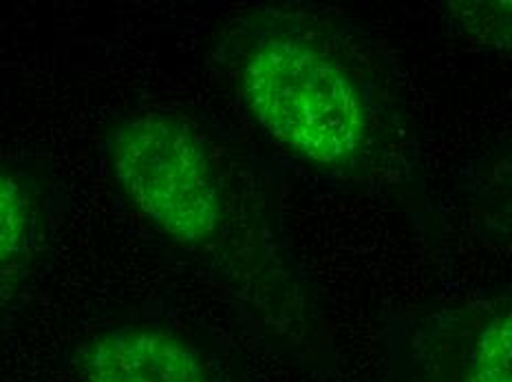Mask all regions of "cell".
<instances>
[{"label": "cell", "mask_w": 512, "mask_h": 382, "mask_svg": "<svg viewBox=\"0 0 512 382\" xmlns=\"http://www.w3.org/2000/svg\"><path fill=\"white\" fill-rule=\"evenodd\" d=\"M104 162L135 217L250 314L281 327L316 316V290L261 197L195 122L166 109L126 113L106 131Z\"/></svg>", "instance_id": "obj_2"}, {"label": "cell", "mask_w": 512, "mask_h": 382, "mask_svg": "<svg viewBox=\"0 0 512 382\" xmlns=\"http://www.w3.org/2000/svg\"><path fill=\"white\" fill-rule=\"evenodd\" d=\"M45 228V197L25 171L0 166V288L23 277Z\"/></svg>", "instance_id": "obj_5"}, {"label": "cell", "mask_w": 512, "mask_h": 382, "mask_svg": "<svg viewBox=\"0 0 512 382\" xmlns=\"http://www.w3.org/2000/svg\"><path fill=\"white\" fill-rule=\"evenodd\" d=\"M215 65L256 133L320 184L413 199L420 144L387 51L343 12L252 3L219 27Z\"/></svg>", "instance_id": "obj_1"}, {"label": "cell", "mask_w": 512, "mask_h": 382, "mask_svg": "<svg viewBox=\"0 0 512 382\" xmlns=\"http://www.w3.org/2000/svg\"><path fill=\"white\" fill-rule=\"evenodd\" d=\"M389 352L391 382H512V294L400 316Z\"/></svg>", "instance_id": "obj_3"}, {"label": "cell", "mask_w": 512, "mask_h": 382, "mask_svg": "<svg viewBox=\"0 0 512 382\" xmlns=\"http://www.w3.org/2000/svg\"><path fill=\"white\" fill-rule=\"evenodd\" d=\"M84 382H210L206 358L179 334L155 325H120L84 352Z\"/></svg>", "instance_id": "obj_4"}, {"label": "cell", "mask_w": 512, "mask_h": 382, "mask_svg": "<svg viewBox=\"0 0 512 382\" xmlns=\"http://www.w3.org/2000/svg\"><path fill=\"white\" fill-rule=\"evenodd\" d=\"M499 193H501V197L508 199V204H510V208H512V153L508 155L504 168H501Z\"/></svg>", "instance_id": "obj_7"}, {"label": "cell", "mask_w": 512, "mask_h": 382, "mask_svg": "<svg viewBox=\"0 0 512 382\" xmlns=\"http://www.w3.org/2000/svg\"><path fill=\"white\" fill-rule=\"evenodd\" d=\"M435 7L446 34L468 49L512 53V0H446Z\"/></svg>", "instance_id": "obj_6"}]
</instances>
